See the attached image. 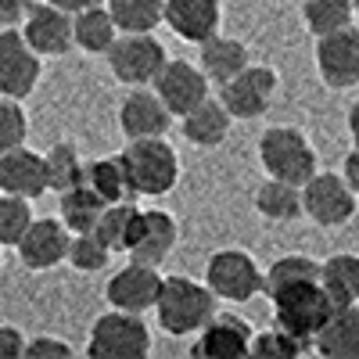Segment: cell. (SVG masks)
<instances>
[{
  "instance_id": "6da1fadb",
  "label": "cell",
  "mask_w": 359,
  "mask_h": 359,
  "mask_svg": "<svg viewBox=\"0 0 359 359\" xmlns=\"http://www.w3.org/2000/svg\"><path fill=\"white\" fill-rule=\"evenodd\" d=\"M216 302L219 298L208 291V284H198L184 273H172V277H162L155 316H158L165 334L187 338V334H198L216 316Z\"/></svg>"
},
{
  "instance_id": "7a4b0ae2",
  "label": "cell",
  "mask_w": 359,
  "mask_h": 359,
  "mask_svg": "<svg viewBox=\"0 0 359 359\" xmlns=\"http://www.w3.org/2000/svg\"><path fill=\"white\" fill-rule=\"evenodd\" d=\"M123 162L130 169V184L137 198H162L180 184V155L165 137L130 140Z\"/></svg>"
},
{
  "instance_id": "3957f363",
  "label": "cell",
  "mask_w": 359,
  "mask_h": 359,
  "mask_svg": "<svg viewBox=\"0 0 359 359\" xmlns=\"http://www.w3.org/2000/svg\"><path fill=\"white\" fill-rule=\"evenodd\" d=\"M259 162L266 176L284 180V184L302 187L306 180L316 172V151L302 130L294 126H269L259 137Z\"/></svg>"
},
{
  "instance_id": "277c9868",
  "label": "cell",
  "mask_w": 359,
  "mask_h": 359,
  "mask_svg": "<svg viewBox=\"0 0 359 359\" xmlns=\"http://www.w3.org/2000/svg\"><path fill=\"white\" fill-rule=\"evenodd\" d=\"M147 352H151V331H147L140 313L108 309L90 327V359H144Z\"/></svg>"
},
{
  "instance_id": "5b68a950",
  "label": "cell",
  "mask_w": 359,
  "mask_h": 359,
  "mask_svg": "<svg viewBox=\"0 0 359 359\" xmlns=\"http://www.w3.org/2000/svg\"><path fill=\"white\" fill-rule=\"evenodd\" d=\"M269 302H273V323L284 327L287 334L309 341V345L320 334V327L327 323V316L334 313L331 294L323 291L320 280H306V284L284 287L280 294L269 298Z\"/></svg>"
},
{
  "instance_id": "8992f818",
  "label": "cell",
  "mask_w": 359,
  "mask_h": 359,
  "mask_svg": "<svg viewBox=\"0 0 359 359\" xmlns=\"http://www.w3.org/2000/svg\"><path fill=\"white\" fill-rule=\"evenodd\" d=\"M108 69L123 86H151L165 69V47L155 33H118L108 47Z\"/></svg>"
},
{
  "instance_id": "52a82bcc",
  "label": "cell",
  "mask_w": 359,
  "mask_h": 359,
  "mask_svg": "<svg viewBox=\"0 0 359 359\" xmlns=\"http://www.w3.org/2000/svg\"><path fill=\"white\" fill-rule=\"evenodd\" d=\"M205 284L219 302H248L262 294V269L259 262L241 248L212 252L205 262Z\"/></svg>"
},
{
  "instance_id": "ba28073f",
  "label": "cell",
  "mask_w": 359,
  "mask_h": 359,
  "mask_svg": "<svg viewBox=\"0 0 359 359\" xmlns=\"http://www.w3.org/2000/svg\"><path fill=\"white\" fill-rule=\"evenodd\" d=\"M355 191L338 172H313L302 184V216H309L323 230H338L355 216Z\"/></svg>"
},
{
  "instance_id": "9c48e42d",
  "label": "cell",
  "mask_w": 359,
  "mask_h": 359,
  "mask_svg": "<svg viewBox=\"0 0 359 359\" xmlns=\"http://www.w3.org/2000/svg\"><path fill=\"white\" fill-rule=\"evenodd\" d=\"M43 57L25 43L22 29H0V97H15L25 101L36 90L40 72H43Z\"/></svg>"
},
{
  "instance_id": "30bf717a",
  "label": "cell",
  "mask_w": 359,
  "mask_h": 359,
  "mask_svg": "<svg viewBox=\"0 0 359 359\" xmlns=\"http://www.w3.org/2000/svg\"><path fill=\"white\" fill-rule=\"evenodd\" d=\"M277 86L280 79L269 65H248L219 86V101L226 104L233 118H262L269 104H273Z\"/></svg>"
},
{
  "instance_id": "8fae6325",
  "label": "cell",
  "mask_w": 359,
  "mask_h": 359,
  "mask_svg": "<svg viewBox=\"0 0 359 359\" xmlns=\"http://www.w3.org/2000/svg\"><path fill=\"white\" fill-rule=\"evenodd\" d=\"M316 72L331 90L359 86V29L341 25L316 36Z\"/></svg>"
},
{
  "instance_id": "7c38bea8",
  "label": "cell",
  "mask_w": 359,
  "mask_h": 359,
  "mask_svg": "<svg viewBox=\"0 0 359 359\" xmlns=\"http://www.w3.org/2000/svg\"><path fill=\"white\" fill-rule=\"evenodd\" d=\"M158 291H162V273L158 266H144V262H126L123 269H115L108 277L104 298L111 309H126V313H147L155 309L158 302Z\"/></svg>"
},
{
  "instance_id": "4fadbf2b",
  "label": "cell",
  "mask_w": 359,
  "mask_h": 359,
  "mask_svg": "<svg viewBox=\"0 0 359 359\" xmlns=\"http://www.w3.org/2000/svg\"><path fill=\"white\" fill-rule=\"evenodd\" d=\"M22 36L40 57H65L76 47L72 15L62 11V8H54L50 0L29 8V15L22 18Z\"/></svg>"
},
{
  "instance_id": "5bb4252c",
  "label": "cell",
  "mask_w": 359,
  "mask_h": 359,
  "mask_svg": "<svg viewBox=\"0 0 359 359\" xmlns=\"http://www.w3.org/2000/svg\"><path fill=\"white\" fill-rule=\"evenodd\" d=\"M252 323L237 313H216L208 320L198 338H194V355L198 359H241V355H252Z\"/></svg>"
},
{
  "instance_id": "9a60e30c",
  "label": "cell",
  "mask_w": 359,
  "mask_h": 359,
  "mask_svg": "<svg viewBox=\"0 0 359 359\" xmlns=\"http://www.w3.org/2000/svg\"><path fill=\"white\" fill-rule=\"evenodd\" d=\"M169 123H172V111L155 94V86H130V94L118 104V130L126 133V140L165 137Z\"/></svg>"
},
{
  "instance_id": "2e32d148",
  "label": "cell",
  "mask_w": 359,
  "mask_h": 359,
  "mask_svg": "<svg viewBox=\"0 0 359 359\" xmlns=\"http://www.w3.org/2000/svg\"><path fill=\"white\" fill-rule=\"evenodd\" d=\"M151 86H155V94L165 101V108L172 111V118L187 115L191 108H198L208 97V76L201 72V65L184 62V57L165 62V69L158 72V79Z\"/></svg>"
},
{
  "instance_id": "e0dca14e",
  "label": "cell",
  "mask_w": 359,
  "mask_h": 359,
  "mask_svg": "<svg viewBox=\"0 0 359 359\" xmlns=\"http://www.w3.org/2000/svg\"><path fill=\"white\" fill-rule=\"evenodd\" d=\"M72 230L62 219H33L18 241V259L25 269H54L69 259Z\"/></svg>"
},
{
  "instance_id": "ac0fdd59",
  "label": "cell",
  "mask_w": 359,
  "mask_h": 359,
  "mask_svg": "<svg viewBox=\"0 0 359 359\" xmlns=\"http://www.w3.org/2000/svg\"><path fill=\"white\" fill-rule=\"evenodd\" d=\"M47 162L33 147H11V151H0V194H18L36 201L40 194H47Z\"/></svg>"
},
{
  "instance_id": "d6986e66",
  "label": "cell",
  "mask_w": 359,
  "mask_h": 359,
  "mask_svg": "<svg viewBox=\"0 0 359 359\" xmlns=\"http://www.w3.org/2000/svg\"><path fill=\"white\" fill-rule=\"evenodd\" d=\"M219 22H223L219 0H165V25L187 43H205L208 36H216Z\"/></svg>"
},
{
  "instance_id": "ffe728a7",
  "label": "cell",
  "mask_w": 359,
  "mask_h": 359,
  "mask_svg": "<svg viewBox=\"0 0 359 359\" xmlns=\"http://www.w3.org/2000/svg\"><path fill=\"white\" fill-rule=\"evenodd\" d=\"M180 241V226L169 212H162V208H147L144 219H140V230H137V241L130 245V259L133 262H144V266H162L172 248Z\"/></svg>"
},
{
  "instance_id": "44dd1931",
  "label": "cell",
  "mask_w": 359,
  "mask_h": 359,
  "mask_svg": "<svg viewBox=\"0 0 359 359\" xmlns=\"http://www.w3.org/2000/svg\"><path fill=\"white\" fill-rule=\"evenodd\" d=\"M313 348L327 359H359V306H334L313 338Z\"/></svg>"
},
{
  "instance_id": "7402d4cb",
  "label": "cell",
  "mask_w": 359,
  "mask_h": 359,
  "mask_svg": "<svg viewBox=\"0 0 359 359\" xmlns=\"http://www.w3.org/2000/svg\"><path fill=\"white\" fill-rule=\"evenodd\" d=\"M230 123L233 115L226 111V104L216 97H205L198 108H191L187 115H180V133L187 137V144L194 147H219L230 137Z\"/></svg>"
},
{
  "instance_id": "603a6c76",
  "label": "cell",
  "mask_w": 359,
  "mask_h": 359,
  "mask_svg": "<svg viewBox=\"0 0 359 359\" xmlns=\"http://www.w3.org/2000/svg\"><path fill=\"white\" fill-rule=\"evenodd\" d=\"M198 65H201V72L208 76V83H226V79H233L241 69H248L252 65V57H248V47L241 43V40H233V36H208L205 43H201V57H198Z\"/></svg>"
},
{
  "instance_id": "cb8c5ba5",
  "label": "cell",
  "mask_w": 359,
  "mask_h": 359,
  "mask_svg": "<svg viewBox=\"0 0 359 359\" xmlns=\"http://www.w3.org/2000/svg\"><path fill=\"white\" fill-rule=\"evenodd\" d=\"M83 184L94 191L104 205H115V201H130L137 198L133 184H130V169L123 162V155H111V158H94L86 162V176Z\"/></svg>"
},
{
  "instance_id": "d4e9b609",
  "label": "cell",
  "mask_w": 359,
  "mask_h": 359,
  "mask_svg": "<svg viewBox=\"0 0 359 359\" xmlns=\"http://www.w3.org/2000/svg\"><path fill=\"white\" fill-rule=\"evenodd\" d=\"M140 219H144V208H137L133 198L130 201H115V205H104V212H101L94 233L111 252H130V245L137 241Z\"/></svg>"
},
{
  "instance_id": "484cf974",
  "label": "cell",
  "mask_w": 359,
  "mask_h": 359,
  "mask_svg": "<svg viewBox=\"0 0 359 359\" xmlns=\"http://www.w3.org/2000/svg\"><path fill=\"white\" fill-rule=\"evenodd\" d=\"M320 284L331 294L334 306L359 302V255L355 252H334L320 262Z\"/></svg>"
},
{
  "instance_id": "4316f807",
  "label": "cell",
  "mask_w": 359,
  "mask_h": 359,
  "mask_svg": "<svg viewBox=\"0 0 359 359\" xmlns=\"http://www.w3.org/2000/svg\"><path fill=\"white\" fill-rule=\"evenodd\" d=\"M72 33H76V47L86 54H108V47L118 36V25L111 18V11L104 4H94L79 15H72Z\"/></svg>"
},
{
  "instance_id": "83f0119b",
  "label": "cell",
  "mask_w": 359,
  "mask_h": 359,
  "mask_svg": "<svg viewBox=\"0 0 359 359\" xmlns=\"http://www.w3.org/2000/svg\"><path fill=\"white\" fill-rule=\"evenodd\" d=\"M255 208H259V216L273 219V223H291V219L302 216V187L269 176L255 191Z\"/></svg>"
},
{
  "instance_id": "f1b7e54d",
  "label": "cell",
  "mask_w": 359,
  "mask_h": 359,
  "mask_svg": "<svg viewBox=\"0 0 359 359\" xmlns=\"http://www.w3.org/2000/svg\"><path fill=\"white\" fill-rule=\"evenodd\" d=\"M306 280H320V262L309 255H280L269 262V269H262V294L273 298L284 287L306 284Z\"/></svg>"
},
{
  "instance_id": "f546056e",
  "label": "cell",
  "mask_w": 359,
  "mask_h": 359,
  "mask_svg": "<svg viewBox=\"0 0 359 359\" xmlns=\"http://www.w3.org/2000/svg\"><path fill=\"white\" fill-rule=\"evenodd\" d=\"M47 162V187L54 194H62L69 187H79L83 184V176H86V162L79 155V147L72 140H57L50 144V151L43 155Z\"/></svg>"
},
{
  "instance_id": "4dcf8cb0",
  "label": "cell",
  "mask_w": 359,
  "mask_h": 359,
  "mask_svg": "<svg viewBox=\"0 0 359 359\" xmlns=\"http://www.w3.org/2000/svg\"><path fill=\"white\" fill-rule=\"evenodd\" d=\"M118 33H155L165 22V0H108Z\"/></svg>"
},
{
  "instance_id": "1f68e13d",
  "label": "cell",
  "mask_w": 359,
  "mask_h": 359,
  "mask_svg": "<svg viewBox=\"0 0 359 359\" xmlns=\"http://www.w3.org/2000/svg\"><path fill=\"white\" fill-rule=\"evenodd\" d=\"M101 212H104V201H101L94 191H90L86 184L62 191V208H57V216H62V223H65L72 233L94 230L97 219H101Z\"/></svg>"
},
{
  "instance_id": "d6a6232c",
  "label": "cell",
  "mask_w": 359,
  "mask_h": 359,
  "mask_svg": "<svg viewBox=\"0 0 359 359\" xmlns=\"http://www.w3.org/2000/svg\"><path fill=\"white\" fill-rule=\"evenodd\" d=\"M352 0H302V22L313 36L334 33L341 25H352Z\"/></svg>"
},
{
  "instance_id": "836d02e7",
  "label": "cell",
  "mask_w": 359,
  "mask_h": 359,
  "mask_svg": "<svg viewBox=\"0 0 359 359\" xmlns=\"http://www.w3.org/2000/svg\"><path fill=\"white\" fill-rule=\"evenodd\" d=\"M33 201L18 198V194H0V245H11L18 248L22 233L33 223Z\"/></svg>"
},
{
  "instance_id": "e575fe53",
  "label": "cell",
  "mask_w": 359,
  "mask_h": 359,
  "mask_svg": "<svg viewBox=\"0 0 359 359\" xmlns=\"http://www.w3.org/2000/svg\"><path fill=\"white\" fill-rule=\"evenodd\" d=\"M115 252L101 241V237L94 230H86V233H72V241H69V262L79 269V273H101V269L108 266Z\"/></svg>"
},
{
  "instance_id": "d590c367",
  "label": "cell",
  "mask_w": 359,
  "mask_h": 359,
  "mask_svg": "<svg viewBox=\"0 0 359 359\" xmlns=\"http://www.w3.org/2000/svg\"><path fill=\"white\" fill-rule=\"evenodd\" d=\"M309 348H313L309 341L287 334L284 327L259 331V334L252 338V355H269V359H294V355H302V352H309Z\"/></svg>"
},
{
  "instance_id": "8d00e7d4",
  "label": "cell",
  "mask_w": 359,
  "mask_h": 359,
  "mask_svg": "<svg viewBox=\"0 0 359 359\" xmlns=\"http://www.w3.org/2000/svg\"><path fill=\"white\" fill-rule=\"evenodd\" d=\"M25 137H29V115L22 101L0 97V151H11V147L25 144Z\"/></svg>"
},
{
  "instance_id": "74e56055",
  "label": "cell",
  "mask_w": 359,
  "mask_h": 359,
  "mask_svg": "<svg viewBox=\"0 0 359 359\" xmlns=\"http://www.w3.org/2000/svg\"><path fill=\"white\" fill-rule=\"evenodd\" d=\"M29 359H69L72 355V345L62 341V338H50V334H40V338H29L25 341V352Z\"/></svg>"
},
{
  "instance_id": "f35d334b",
  "label": "cell",
  "mask_w": 359,
  "mask_h": 359,
  "mask_svg": "<svg viewBox=\"0 0 359 359\" xmlns=\"http://www.w3.org/2000/svg\"><path fill=\"white\" fill-rule=\"evenodd\" d=\"M25 352V338L18 327L11 323H0V359H18Z\"/></svg>"
},
{
  "instance_id": "ab89813d",
  "label": "cell",
  "mask_w": 359,
  "mask_h": 359,
  "mask_svg": "<svg viewBox=\"0 0 359 359\" xmlns=\"http://www.w3.org/2000/svg\"><path fill=\"white\" fill-rule=\"evenodd\" d=\"M36 0H0V29H11V25H22V18L29 15Z\"/></svg>"
},
{
  "instance_id": "60d3db41",
  "label": "cell",
  "mask_w": 359,
  "mask_h": 359,
  "mask_svg": "<svg viewBox=\"0 0 359 359\" xmlns=\"http://www.w3.org/2000/svg\"><path fill=\"white\" fill-rule=\"evenodd\" d=\"M341 176H345V184L359 194V147H352V151L345 155V165H341Z\"/></svg>"
},
{
  "instance_id": "b9f144b4",
  "label": "cell",
  "mask_w": 359,
  "mask_h": 359,
  "mask_svg": "<svg viewBox=\"0 0 359 359\" xmlns=\"http://www.w3.org/2000/svg\"><path fill=\"white\" fill-rule=\"evenodd\" d=\"M50 4L62 8V11H69V15H79V11H86V8L101 4V0H50Z\"/></svg>"
},
{
  "instance_id": "7bdbcfd3",
  "label": "cell",
  "mask_w": 359,
  "mask_h": 359,
  "mask_svg": "<svg viewBox=\"0 0 359 359\" xmlns=\"http://www.w3.org/2000/svg\"><path fill=\"white\" fill-rule=\"evenodd\" d=\"M345 126H348V137H352V147H359V101L348 108V118H345Z\"/></svg>"
},
{
  "instance_id": "ee69618b",
  "label": "cell",
  "mask_w": 359,
  "mask_h": 359,
  "mask_svg": "<svg viewBox=\"0 0 359 359\" xmlns=\"http://www.w3.org/2000/svg\"><path fill=\"white\" fill-rule=\"evenodd\" d=\"M352 8H355V11H359V0H352Z\"/></svg>"
},
{
  "instance_id": "f6af8a7d",
  "label": "cell",
  "mask_w": 359,
  "mask_h": 359,
  "mask_svg": "<svg viewBox=\"0 0 359 359\" xmlns=\"http://www.w3.org/2000/svg\"><path fill=\"white\" fill-rule=\"evenodd\" d=\"M0 248H4V245H0ZM0 266H4V255H0Z\"/></svg>"
}]
</instances>
